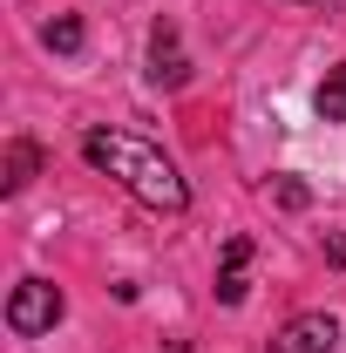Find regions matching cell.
<instances>
[{"instance_id": "cell-9", "label": "cell", "mask_w": 346, "mask_h": 353, "mask_svg": "<svg viewBox=\"0 0 346 353\" xmlns=\"http://www.w3.org/2000/svg\"><path fill=\"white\" fill-rule=\"evenodd\" d=\"M217 306H245V272H217Z\"/></svg>"}, {"instance_id": "cell-3", "label": "cell", "mask_w": 346, "mask_h": 353, "mask_svg": "<svg viewBox=\"0 0 346 353\" xmlns=\"http://www.w3.org/2000/svg\"><path fill=\"white\" fill-rule=\"evenodd\" d=\"M333 347H340V326H333L326 312H299V319H285L278 340H272V353H333Z\"/></svg>"}, {"instance_id": "cell-6", "label": "cell", "mask_w": 346, "mask_h": 353, "mask_svg": "<svg viewBox=\"0 0 346 353\" xmlns=\"http://www.w3.org/2000/svg\"><path fill=\"white\" fill-rule=\"evenodd\" d=\"M319 116H326V123H346V61L319 82Z\"/></svg>"}, {"instance_id": "cell-10", "label": "cell", "mask_w": 346, "mask_h": 353, "mask_svg": "<svg viewBox=\"0 0 346 353\" xmlns=\"http://www.w3.org/2000/svg\"><path fill=\"white\" fill-rule=\"evenodd\" d=\"M245 259H252V238H224V265L245 272Z\"/></svg>"}, {"instance_id": "cell-1", "label": "cell", "mask_w": 346, "mask_h": 353, "mask_svg": "<svg viewBox=\"0 0 346 353\" xmlns=\"http://www.w3.org/2000/svg\"><path fill=\"white\" fill-rule=\"evenodd\" d=\"M82 157L95 163V170H109L136 204H150V211H163V218L190 211V183L176 176V163L156 150V143L123 136V130H88V136H82Z\"/></svg>"}, {"instance_id": "cell-8", "label": "cell", "mask_w": 346, "mask_h": 353, "mask_svg": "<svg viewBox=\"0 0 346 353\" xmlns=\"http://www.w3.org/2000/svg\"><path fill=\"white\" fill-rule=\"evenodd\" d=\"M272 197H278V211H305V204H312V190H305L299 176H278V183H272Z\"/></svg>"}, {"instance_id": "cell-11", "label": "cell", "mask_w": 346, "mask_h": 353, "mask_svg": "<svg viewBox=\"0 0 346 353\" xmlns=\"http://www.w3.org/2000/svg\"><path fill=\"white\" fill-rule=\"evenodd\" d=\"M305 7H312V0H305Z\"/></svg>"}, {"instance_id": "cell-5", "label": "cell", "mask_w": 346, "mask_h": 353, "mask_svg": "<svg viewBox=\"0 0 346 353\" xmlns=\"http://www.w3.org/2000/svg\"><path fill=\"white\" fill-rule=\"evenodd\" d=\"M34 176H41V143H34V136H14L7 157H0V190L14 197V190H28Z\"/></svg>"}, {"instance_id": "cell-7", "label": "cell", "mask_w": 346, "mask_h": 353, "mask_svg": "<svg viewBox=\"0 0 346 353\" xmlns=\"http://www.w3.org/2000/svg\"><path fill=\"white\" fill-rule=\"evenodd\" d=\"M41 41L54 48V54H75V48H82V21H75V14H54L41 28Z\"/></svg>"}, {"instance_id": "cell-4", "label": "cell", "mask_w": 346, "mask_h": 353, "mask_svg": "<svg viewBox=\"0 0 346 353\" xmlns=\"http://www.w3.org/2000/svg\"><path fill=\"white\" fill-rule=\"evenodd\" d=\"M150 82H156V88H183V82H190V61H183V48H176L170 21L150 28Z\"/></svg>"}, {"instance_id": "cell-2", "label": "cell", "mask_w": 346, "mask_h": 353, "mask_svg": "<svg viewBox=\"0 0 346 353\" xmlns=\"http://www.w3.org/2000/svg\"><path fill=\"white\" fill-rule=\"evenodd\" d=\"M61 312H68V299H61V285H48V279H21V285L7 292V326H14L21 340L54 333V326H61Z\"/></svg>"}]
</instances>
